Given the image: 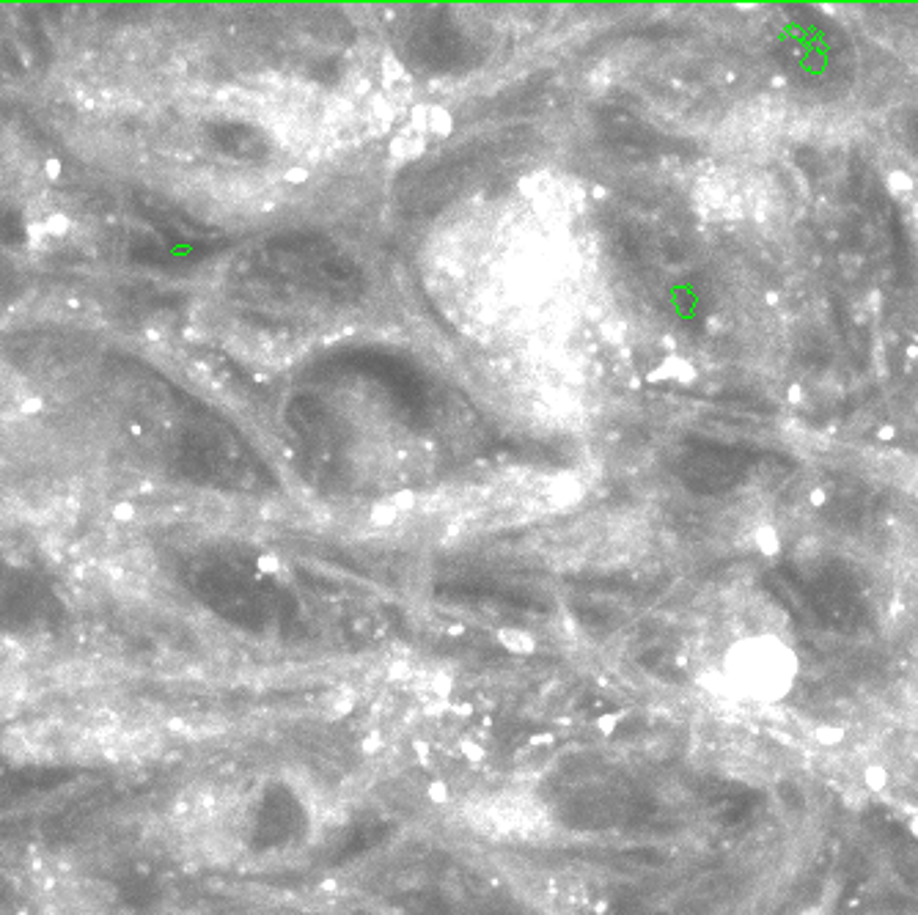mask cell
I'll return each mask as SVG.
<instances>
[{
	"label": "cell",
	"instance_id": "obj_1",
	"mask_svg": "<svg viewBox=\"0 0 918 915\" xmlns=\"http://www.w3.org/2000/svg\"><path fill=\"white\" fill-rule=\"evenodd\" d=\"M800 663L795 649L776 635H751L737 641L723 657V685L732 696L776 704L792 693Z\"/></svg>",
	"mask_w": 918,
	"mask_h": 915
},
{
	"label": "cell",
	"instance_id": "obj_2",
	"mask_svg": "<svg viewBox=\"0 0 918 915\" xmlns=\"http://www.w3.org/2000/svg\"><path fill=\"white\" fill-rule=\"evenodd\" d=\"M888 190H891L894 196H905V193L913 190V176H910L908 171H902V168L891 171V174H888Z\"/></svg>",
	"mask_w": 918,
	"mask_h": 915
},
{
	"label": "cell",
	"instance_id": "obj_3",
	"mask_svg": "<svg viewBox=\"0 0 918 915\" xmlns=\"http://www.w3.org/2000/svg\"><path fill=\"white\" fill-rule=\"evenodd\" d=\"M756 542H759V547H762V553H765V556H776L778 550H781V539H778V534L773 531V528H762Z\"/></svg>",
	"mask_w": 918,
	"mask_h": 915
},
{
	"label": "cell",
	"instance_id": "obj_4",
	"mask_svg": "<svg viewBox=\"0 0 918 915\" xmlns=\"http://www.w3.org/2000/svg\"><path fill=\"white\" fill-rule=\"evenodd\" d=\"M886 784L888 775L883 767H869V770H866V786H869V789H883Z\"/></svg>",
	"mask_w": 918,
	"mask_h": 915
},
{
	"label": "cell",
	"instance_id": "obj_5",
	"mask_svg": "<svg viewBox=\"0 0 918 915\" xmlns=\"http://www.w3.org/2000/svg\"><path fill=\"white\" fill-rule=\"evenodd\" d=\"M817 740L822 745H839L844 740V731L842 729H833V726H825V729H817Z\"/></svg>",
	"mask_w": 918,
	"mask_h": 915
},
{
	"label": "cell",
	"instance_id": "obj_6",
	"mask_svg": "<svg viewBox=\"0 0 918 915\" xmlns=\"http://www.w3.org/2000/svg\"><path fill=\"white\" fill-rule=\"evenodd\" d=\"M811 503H814V506H822V503H825V492L822 490L811 492Z\"/></svg>",
	"mask_w": 918,
	"mask_h": 915
}]
</instances>
